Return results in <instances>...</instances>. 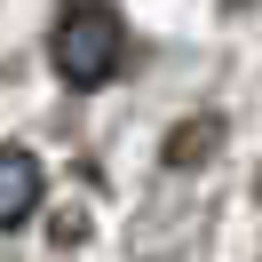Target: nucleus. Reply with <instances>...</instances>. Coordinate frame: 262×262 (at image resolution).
<instances>
[{
  "instance_id": "1",
  "label": "nucleus",
  "mask_w": 262,
  "mask_h": 262,
  "mask_svg": "<svg viewBox=\"0 0 262 262\" xmlns=\"http://www.w3.org/2000/svg\"><path fill=\"white\" fill-rule=\"evenodd\" d=\"M119 56H127V32H119L112 8H96V0L64 8V24H56V72H64V88H103L119 72Z\"/></svg>"
},
{
  "instance_id": "2",
  "label": "nucleus",
  "mask_w": 262,
  "mask_h": 262,
  "mask_svg": "<svg viewBox=\"0 0 262 262\" xmlns=\"http://www.w3.org/2000/svg\"><path fill=\"white\" fill-rule=\"evenodd\" d=\"M40 191H48V183H40V159L32 151H0V230H16V223H32V207H40Z\"/></svg>"
},
{
  "instance_id": "3",
  "label": "nucleus",
  "mask_w": 262,
  "mask_h": 262,
  "mask_svg": "<svg viewBox=\"0 0 262 262\" xmlns=\"http://www.w3.org/2000/svg\"><path fill=\"white\" fill-rule=\"evenodd\" d=\"M207 151H214V119H191V135L167 143V167H175V159H207Z\"/></svg>"
}]
</instances>
